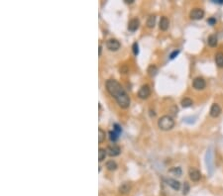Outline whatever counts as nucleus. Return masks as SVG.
Returning <instances> with one entry per match:
<instances>
[{"label":"nucleus","mask_w":223,"mask_h":196,"mask_svg":"<svg viewBox=\"0 0 223 196\" xmlns=\"http://www.w3.org/2000/svg\"><path fill=\"white\" fill-rule=\"evenodd\" d=\"M105 86H106V90L108 93L115 98V100L117 101V103H118L120 107L126 109L130 106V102L131 101H130L129 95L127 94L123 86L117 80L108 79L106 83H105Z\"/></svg>","instance_id":"nucleus-1"},{"label":"nucleus","mask_w":223,"mask_h":196,"mask_svg":"<svg viewBox=\"0 0 223 196\" xmlns=\"http://www.w3.org/2000/svg\"><path fill=\"white\" fill-rule=\"evenodd\" d=\"M158 126L163 131H169L172 130L175 126V120L169 115H164L158 121Z\"/></svg>","instance_id":"nucleus-2"},{"label":"nucleus","mask_w":223,"mask_h":196,"mask_svg":"<svg viewBox=\"0 0 223 196\" xmlns=\"http://www.w3.org/2000/svg\"><path fill=\"white\" fill-rule=\"evenodd\" d=\"M106 47H107L108 50H110V51L116 52L120 49L121 44H120V42L116 39H109L106 42Z\"/></svg>","instance_id":"nucleus-3"},{"label":"nucleus","mask_w":223,"mask_h":196,"mask_svg":"<svg viewBox=\"0 0 223 196\" xmlns=\"http://www.w3.org/2000/svg\"><path fill=\"white\" fill-rule=\"evenodd\" d=\"M151 95V88L148 84H145L139 89L138 91V96L141 99H147L149 96Z\"/></svg>","instance_id":"nucleus-4"},{"label":"nucleus","mask_w":223,"mask_h":196,"mask_svg":"<svg viewBox=\"0 0 223 196\" xmlns=\"http://www.w3.org/2000/svg\"><path fill=\"white\" fill-rule=\"evenodd\" d=\"M190 17L193 20H200L204 17V11L200 8H194L190 11Z\"/></svg>","instance_id":"nucleus-5"},{"label":"nucleus","mask_w":223,"mask_h":196,"mask_svg":"<svg viewBox=\"0 0 223 196\" xmlns=\"http://www.w3.org/2000/svg\"><path fill=\"white\" fill-rule=\"evenodd\" d=\"M193 88L196 90H202L205 88L206 82L202 77H196L193 81Z\"/></svg>","instance_id":"nucleus-6"},{"label":"nucleus","mask_w":223,"mask_h":196,"mask_svg":"<svg viewBox=\"0 0 223 196\" xmlns=\"http://www.w3.org/2000/svg\"><path fill=\"white\" fill-rule=\"evenodd\" d=\"M106 151H107V154L109 155L110 157H117V155H119L120 152H121L120 148L115 144H112V145L108 146Z\"/></svg>","instance_id":"nucleus-7"},{"label":"nucleus","mask_w":223,"mask_h":196,"mask_svg":"<svg viewBox=\"0 0 223 196\" xmlns=\"http://www.w3.org/2000/svg\"><path fill=\"white\" fill-rule=\"evenodd\" d=\"M139 26H140V21H139V19L138 18H133V19L130 20L128 23V30L131 31V32H135L139 28Z\"/></svg>","instance_id":"nucleus-8"},{"label":"nucleus","mask_w":223,"mask_h":196,"mask_svg":"<svg viewBox=\"0 0 223 196\" xmlns=\"http://www.w3.org/2000/svg\"><path fill=\"white\" fill-rule=\"evenodd\" d=\"M210 116L213 117V118H216L218 117L219 115L221 113V107L219 106L217 103H213L211 108H210Z\"/></svg>","instance_id":"nucleus-9"},{"label":"nucleus","mask_w":223,"mask_h":196,"mask_svg":"<svg viewBox=\"0 0 223 196\" xmlns=\"http://www.w3.org/2000/svg\"><path fill=\"white\" fill-rule=\"evenodd\" d=\"M190 179L193 180V181H198V180H200V177H201V174L200 172L196 169H190Z\"/></svg>","instance_id":"nucleus-10"},{"label":"nucleus","mask_w":223,"mask_h":196,"mask_svg":"<svg viewBox=\"0 0 223 196\" xmlns=\"http://www.w3.org/2000/svg\"><path fill=\"white\" fill-rule=\"evenodd\" d=\"M169 26H170V21H169V19L166 16H163L162 18H161L160 23H159L160 29L162 30V31H167V30L169 29Z\"/></svg>","instance_id":"nucleus-11"},{"label":"nucleus","mask_w":223,"mask_h":196,"mask_svg":"<svg viewBox=\"0 0 223 196\" xmlns=\"http://www.w3.org/2000/svg\"><path fill=\"white\" fill-rule=\"evenodd\" d=\"M167 184L170 185L173 189H175V190H179V188H181V183L179 181L176 179H173V178H169L167 179Z\"/></svg>","instance_id":"nucleus-12"},{"label":"nucleus","mask_w":223,"mask_h":196,"mask_svg":"<svg viewBox=\"0 0 223 196\" xmlns=\"http://www.w3.org/2000/svg\"><path fill=\"white\" fill-rule=\"evenodd\" d=\"M207 44H208V46L212 47V48L216 47L217 46V37L215 35H210L208 37V39H207Z\"/></svg>","instance_id":"nucleus-13"},{"label":"nucleus","mask_w":223,"mask_h":196,"mask_svg":"<svg viewBox=\"0 0 223 196\" xmlns=\"http://www.w3.org/2000/svg\"><path fill=\"white\" fill-rule=\"evenodd\" d=\"M215 63L218 67H223V53H217L215 55Z\"/></svg>","instance_id":"nucleus-14"},{"label":"nucleus","mask_w":223,"mask_h":196,"mask_svg":"<svg viewBox=\"0 0 223 196\" xmlns=\"http://www.w3.org/2000/svg\"><path fill=\"white\" fill-rule=\"evenodd\" d=\"M193 102L190 98L185 97L182 100V106L184 108H188V107L193 106Z\"/></svg>","instance_id":"nucleus-15"},{"label":"nucleus","mask_w":223,"mask_h":196,"mask_svg":"<svg viewBox=\"0 0 223 196\" xmlns=\"http://www.w3.org/2000/svg\"><path fill=\"white\" fill-rule=\"evenodd\" d=\"M156 24V16L155 15H150L147 20V26L148 28H154Z\"/></svg>","instance_id":"nucleus-16"},{"label":"nucleus","mask_w":223,"mask_h":196,"mask_svg":"<svg viewBox=\"0 0 223 196\" xmlns=\"http://www.w3.org/2000/svg\"><path fill=\"white\" fill-rule=\"evenodd\" d=\"M106 167H107L108 170L113 172V170L117 169V163L114 160H108V161H106Z\"/></svg>","instance_id":"nucleus-17"},{"label":"nucleus","mask_w":223,"mask_h":196,"mask_svg":"<svg viewBox=\"0 0 223 196\" xmlns=\"http://www.w3.org/2000/svg\"><path fill=\"white\" fill-rule=\"evenodd\" d=\"M148 73L150 76H155L158 73V67L155 64H151L148 67Z\"/></svg>","instance_id":"nucleus-18"},{"label":"nucleus","mask_w":223,"mask_h":196,"mask_svg":"<svg viewBox=\"0 0 223 196\" xmlns=\"http://www.w3.org/2000/svg\"><path fill=\"white\" fill-rule=\"evenodd\" d=\"M107 155V151L105 150V149H102L100 148L98 150V160L99 161H102L105 160V157H106Z\"/></svg>","instance_id":"nucleus-19"},{"label":"nucleus","mask_w":223,"mask_h":196,"mask_svg":"<svg viewBox=\"0 0 223 196\" xmlns=\"http://www.w3.org/2000/svg\"><path fill=\"white\" fill-rule=\"evenodd\" d=\"M130 188H131V186H130L129 183H123V184L119 187V191L121 192V193H128L130 191Z\"/></svg>","instance_id":"nucleus-20"},{"label":"nucleus","mask_w":223,"mask_h":196,"mask_svg":"<svg viewBox=\"0 0 223 196\" xmlns=\"http://www.w3.org/2000/svg\"><path fill=\"white\" fill-rule=\"evenodd\" d=\"M109 139H110V141L111 142H116L117 140H118V138H119V135L117 134L116 132H114V131H110L109 133Z\"/></svg>","instance_id":"nucleus-21"},{"label":"nucleus","mask_w":223,"mask_h":196,"mask_svg":"<svg viewBox=\"0 0 223 196\" xmlns=\"http://www.w3.org/2000/svg\"><path fill=\"white\" fill-rule=\"evenodd\" d=\"M104 140H105V132L102 129L99 128L98 129V143L99 144H101Z\"/></svg>","instance_id":"nucleus-22"},{"label":"nucleus","mask_w":223,"mask_h":196,"mask_svg":"<svg viewBox=\"0 0 223 196\" xmlns=\"http://www.w3.org/2000/svg\"><path fill=\"white\" fill-rule=\"evenodd\" d=\"M170 172L173 173L176 176H181L182 173V170L181 167H173V169H170Z\"/></svg>","instance_id":"nucleus-23"},{"label":"nucleus","mask_w":223,"mask_h":196,"mask_svg":"<svg viewBox=\"0 0 223 196\" xmlns=\"http://www.w3.org/2000/svg\"><path fill=\"white\" fill-rule=\"evenodd\" d=\"M132 50H133V54H134L136 57L139 55V45L138 43H134L132 46Z\"/></svg>","instance_id":"nucleus-24"},{"label":"nucleus","mask_w":223,"mask_h":196,"mask_svg":"<svg viewBox=\"0 0 223 196\" xmlns=\"http://www.w3.org/2000/svg\"><path fill=\"white\" fill-rule=\"evenodd\" d=\"M188 191H190V184H188V182H184V191H182V194H184V195L187 194Z\"/></svg>","instance_id":"nucleus-25"},{"label":"nucleus","mask_w":223,"mask_h":196,"mask_svg":"<svg viewBox=\"0 0 223 196\" xmlns=\"http://www.w3.org/2000/svg\"><path fill=\"white\" fill-rule=\"evenodd\" d=\"M113 131H114V132H116L119 135V134L122 132V129H121V127L118 125V124H114V125H113Z\"/></svg>","instance_id":"nucleus-26"},{"label":"nucleus","mask_w":223,"mask_h":196,"mask_svg":"<svg viewBox=\"0 0 223 196\" xmlns=\"http://www.w3.org/2000/svg\"><path fill=\"white\" fill-rule=\"evenodd\" d=\"M207 23H208L209 25H211V26H213V25L216 24V19L214 17H210L208 20H207Z\"/></svg>","instance_id":"nucleus-27"},{"label":"nucleus","mask_w":223,"mask_h":196,"mask_svg":"<svg viewBox=\"0 0 223 196\" xmlns=\"http://www.w3.org/2000/svg\"><path fill=\"white\" fill-rule=\"evenodd\" d=\"M179 54V50H178V51H173V52L172 53V54L170 55V58H171V60H173V58H175Z\"/></svg>","instance_id":"nucleus-28"},{"label":"nucleus","mask_w":223,"mask_h":196,"mask_svg":"<svg viewBox=\"0 0 223 196\" xmlns=\"http://www.w3.org/2000/svg\"><path fill=\"white\" fill-rule=\"evenodd\" d=\"M213 3H216V4H223V0H213Z\"/></svg>","instance_id":"nucleus-29"},{"label":"nucleus","mask_w":223,"mask_h":196,"mask_svg":"<svg viewBox=\"0 0 223 196\" xmlns=\"http://www.w3.org/2000/svg\"><path fill=\"white\" fill-rule=\"evenodd\" d=\"M101 52H102V46L99 45V50H98V55H101Z\"/></svg>","instance_id":"nucleus-30"},{"label":"nucleus","mask_w":223,"mask_h":196,"mask_svg":"<svg viewBox=\"0 0 223 196\" xmlns=\"http://www.w3.org/2000/svg\"><path fill=\"white\" fill-rule=\"evenodd\" d=\"M124 1H125L126 3H133L134 2V0H124Z\"/></svg>","instance_id":"nucleus-31"}]
</instances>
